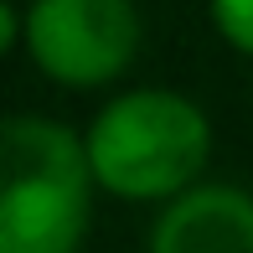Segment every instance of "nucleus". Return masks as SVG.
<instances>
[{
	"instance_id": "f257e3e1",
	"label": "nucleus",
	"mask_w": 253,
	"mask_h": 253,
	"mask_svg": "<svg viewBox=\"0 0 253 253\" xmlns=\"http://www.w3.org/2000/svg\"><path fill=\"white\" fill-rule=\"evenodd\" d=\"M0 253H78L93 212L88 134L42 114L0 129Z\"/></svg>"
},
{
	"instance_id": "f03ea898",
	"label": "nucleus",
	"mask_w": 253,
	"mask_h": 253,
	"mask_svg": "<svg viewBox=\"0 0 253 253\" xmlns=\"http://www.w3.org/2000/svg\"><path fill=\"white\" fill-rule=\"evenodd\" d=\"M93 181L124 202H170L197 186L212 155V119L176 88H129L88 124Z\"/></svg>"
},
{
	"instance_id": "7ed1b4c3",
	"label": "nucleus",
	"mask_w": 253,
	"mask_h": 253,
	"mask_svg": "<svg viewBox=\"0 0 253 253\" xmlns=\"http://www.w3.org/2000/svg\"><path fill=\"white\" fill-rule=\"evenodd\" d=\"M21 52L62 88H103L140 52V10L134 0H26Z\"/></svg>"
},
{
	"instance_id": "20e7f679",
	"label": "nucleus",
	"mask_w": 253,
	"mask_h": 253,
	"mask_svg": "<svg viewBox=\"0 0 253 253\" xmlns=\"http://www.w3.org/2000/svg\"><path fill=\"white\" fill-rule=\"evenodd\" d=\"M145 253H253V191L197 181L160 207Z\"/></svg>"
},
{
	"instance_id": "39448f33",
	"label": "nucleus",
	"mask_w": 253,
	"mask_h": 253,
	"mask_svg": "<svg viewBox=\"0 0 253 253\" xmlns=\"http://www.w3.org/2000/svg\"><path fill=\"white\" fill-rule=\"evenodd\" d=\"M207 10H212L217 37L233 52L253 57V0H207Z\"/></svg>"
}]
</instances>
